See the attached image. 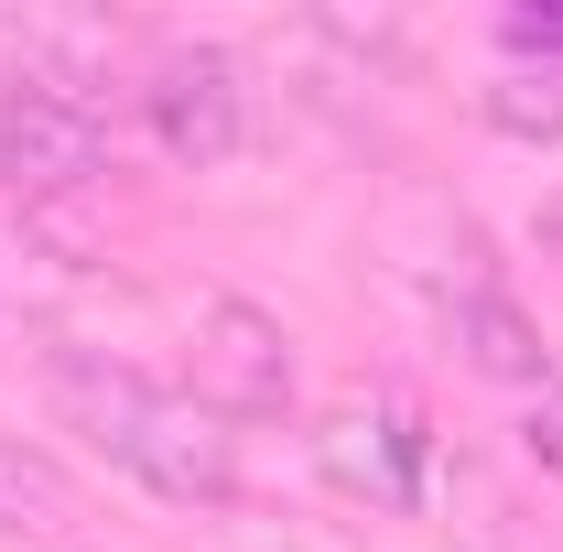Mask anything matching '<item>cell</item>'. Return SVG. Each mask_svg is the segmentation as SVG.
<instances>
[{
	"label": "cell",
	"mask_w": 563,
	"mask_h": 552,
	"mask_svg": "<svg viewBox=\"0 0 563 552\" xmlns=\"http://www.w3.org/2000/svg\"><path fill=\"white\" fill-rule=\"evenodd\" d=\"M185 346H196L185 390H196V401H207V412L228 422V433H239V422H272V412H292V336H282L261 303H239V292L196 303Z\"/></svg>",
	"instance_id": "3"
},
{
	"label": "cell",
	"mask_w": 563,
	"mask_h": 552,
	"mask_svg": "<svg viewBox=\"0 0 563 552\" xmlns=\"http://www.w3.org/2000/svg\"><path fill=\"white\" fill-rule=\"evenodd\" d=\"M141 120L152 141L174 152V163H228L239 141H250V76L239 55H217V44H174V55H152L141 66Z\"/></svg>",
	"instance_id": "4"
},
{
	"label": "cell",
	"mask_w": 563,
	"mask_h": 552,
	"mask_svg": "<svg viewBox=\"0 0 563 552\" xmlns=\"http://www.w3.org/2000/svg\"><path fill=\"white\" fill-rule=\"evenodd\" d=\"M477 109H488V131H509V141H563V76L509 66V76L477 87Z\"/></svg>",
	"instance_id": "8"
},
{
	"label": "cell",
	"mask_w": 563,
	"mask_h": 552,
	"mask_svg": "<svg viewBox=\"0 0 563 552\" xmlns=\"http://www.w3.org/2000/svg\"><path fill=\"white\" fill-rule=\"evenodd\" d=\"M433 303H444V336H455V357H466L477 379H509V390H542V379H553L542 325H531V314H520V303H509L488 272H455Z\"/></svg>",
	"instance_id": "6"
},
{
	"label": "cell",
	"mask_w": 563,
	"mask_h": 552,
	"mask_svg": "<svg viewBox=\"0 0 563 552\" xmlns=\"http://www.w3.org/2000/svg\"><path fill=\"white\" fill-rule=\"evenodd\" d=\"M76 520H87L76 477L33 444V433H11V422H0V531H11V542H66Z\"/></svg>",
	"instance_id": "7"
},
{
	"label": "cell",
	"mask_w": 563,
	"mask_h": 552,
	"mask_svg": "<svg viewBox=\"0 0 563 552\" xmlns=\"http://www.w3.org/2000/svg\"><path fill=\"white\" fill-rule=\"evenodd\" d=\"M314 466L368 498V509H422V477H433V433H422L401 401H336L314 422Z\"/></svg>",
	"instance_id": "5"
},
{
	"label": "cell",
	"mask_w": 563,
	"mask_h": 552,
	"mask_svg": "<svg viewBox=\"0 0 563 552\" xmlns=\"http://www.w3.org/2000/svg\"><path fill=\"white\" fill-rule=\"evenodd\" d=\"M520 455H531L542 477H563V379L531 390V412H520Z\"/></svg>",
	"instance_id": "10"
},
{
	"label": "cell",
	"mask_w": 563,
	"mask_h": 552,
	"mask_svg": "<svg viewBox=\"0 0 563 552\" xmlns=\"http://www.w3.org/2000/svg\"><path fill=\"white\" fill-rule=\"evenodd\" d=\"M498 44H509L520 66L563 76V0H520V11H498Z\"/></svg>",
	"instance_id": "9"
},
{
	"label": "cell",
	"mask_w": 563,
	"mask_h": 552,
	"mask_svg": "<svg viewBox=\"0 0 563 552\" xmlns=\"http://www.w3.org/2000/svg\"><path fill=\"white\" fill-rule=\"evenodd\" d=\"M531 239H542V250H553V261H563V196H553V207H542V217H531Z\"/></svg>",
	"instance_id": "11"
},
{
	"label": "cell",
	"mask_w": 563,
	"mask_h": 552,
	"mask_svg": "<svg viewBox=\"0 0 563 552\" xmlns=\"http://www.w3.org/2000/svg\"><path fill=\"white\" fill-rule=\"evenodd\" d=\"M109 174V120L66 76H0V185L11 196H76Z\"/></svg>",
	"instance_id": "2"
},
{
	"label": "cell",
	"mask_w": 563,
	"mask_h": 552,
	"mask_svg": "<svg viewBox=\"0 0 563 552\" xmlns=\"http://www.w3.org/2000/svg\"><path fill=\"white\" fill-rule=\"evenodd\" d=\"M44 379H55V412L152 498H174V509H228L239 498V433L185 379H152L131 357H87V346H55Z\"/></svg>",
	"instance_id": "1"
}]
</instances>
